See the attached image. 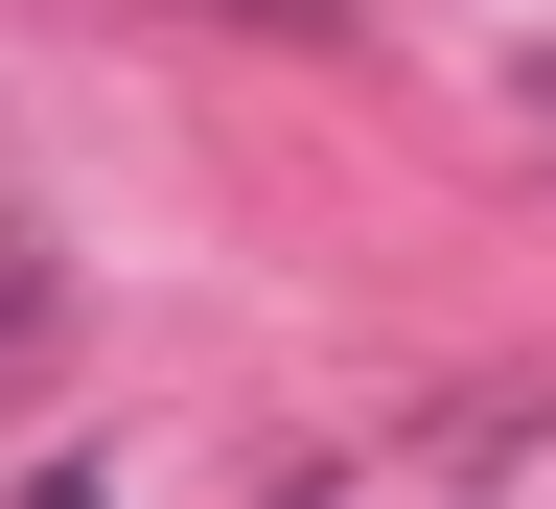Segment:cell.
<instances>
[{
  "label": "cell",
  "instance_id": "obj_1",
  "mask_svg": "<svg viewBox=\"0 0 556 509\" xmlns=\"http://www.w3.org/2000/svg\"><path fill=\"white\" fill-rule=\"evenodd\" d=\"M278 509H556V394H510V371L371 394L325 441H278Z\"/></svg>",
  "mask_w": 556,
  "mask_h": 509
},
{
  "label": "cell",
  "instance_id": "obj_2",
  "mask_svg": "<svg viewBox=\"0 0 556 509\" xmlns=\"http://www.w3.org/2000/svg\"><path fill=\"white\" fill-rule=\"evenodd\" d=\"M47 347H70V255L24 232V208H0V394H24V371H47Z\"/></svg>",
  "mask_w": 556,
  "mask_h": 509
},
{
  "label": "cell",
  "instance_id": "obj_3",
  "mask_svg": "<svg viewBox=\"0 0 556 509\" xmlns=\"http://www.w3.org/2000/svg\"><path fill=\"white\" fill-rule=\"evenodd\" d=\"M232 24H325V0H232Z\"/></svg>",
  "mask_w": 556,
  "mask_h": 509
},
{
  "label": "cell",
  "instance_id": "obj_4",
  "mask_svg": "<svg viewBox=\"0 0 556 509\" xmlns=\"http://www.w3.org/2000/svg\"><path fill=\"white\" fill-rule=\"evenodd\" d=\"M533 116H556V69H533Z\"/></svg>",
  "mask_w": 556,
  "mask_h": 509
}]
</instances>
